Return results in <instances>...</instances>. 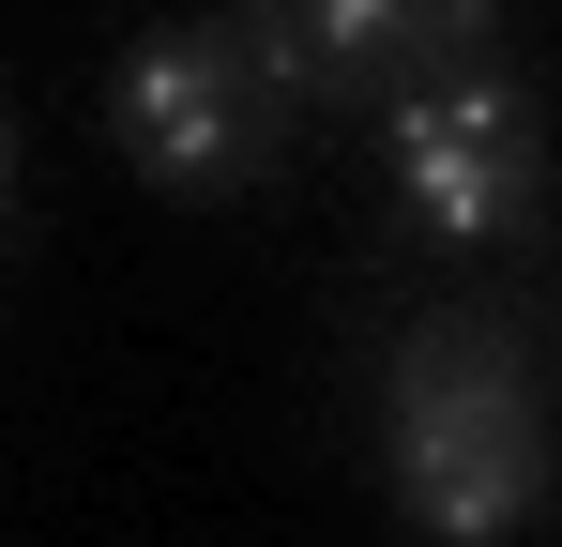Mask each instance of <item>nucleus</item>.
I'll list each match as a JSON object with an SVG mask.
<instances>
[{"label":"nucleus","instance_id":"1","mask_svg":"<svg viewBox=\"0 0 562 547\" xmlns=\"http://www.w3.org/2000/svg\"><path fill=\"white\" fill-rule=\"evenodd\" d=\"M380 487L426 547H517L562 502L548 365L502 320H411L380 365Z\"/></svg>","mask_w":562,"mask_h":547},{"label":"nucleus","instance_id":"2","mask_svg":"<svg viewBox=\"0 0 562 547\" xmlns=\"http://www.w3.org/2000/svg\"><path fill=\"white\" fill-rule=\"evenodd\" d=\"M380 153H395V213L426 244H532V213H548V137H532V107H517L502 62L395 91Z\"/></svg>","mask_w":562,"mask_h":547},{"label":"nucleus","instance_id":"3","mask_svg":"<svg viewBox=\"0 0 562 547\" xmlns=\"http://www.w3.org/2000/svg\"><path fill=\"white\" fill-rule=\"evenodd\" d=\"M106 137H122V168L168 182V198H228L274 153V62L244 46V15L228 31H153L106 77Z\"/></svg>","mask_w":562,"mask_h":547},{"label":"nucleus","instance_id":"4","mask_svg":"<svg viewBox=\"0 0 562 547\" xmlns=\"http://www.w3.org/2000/svg\"><path fill=\"white\" fill-rule=\"evenodd\" d=\"M244 46L274 62V91H395V77H471L502 62V15L486 0H244Z\"/></svg>","mask_w":562,"mask_h":547},{"label":"nucleus","instance_id":"5","mask_svg":"<svg viewBox=\"0 0 562 547\" xmlns=\"http://www.w3.org/2000/svg\"><path fill=\"white\" fill-rule=\"evenodd\" d=\"M0 244H15V122H0Z\"/></svg>","mask_w":562,"mask_h":547}]
</instances>
